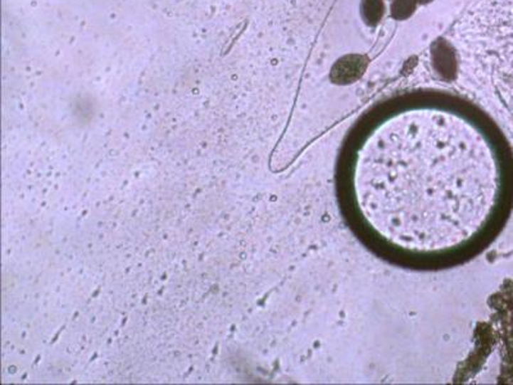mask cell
<instances>
[{
  "label": "cell",
  "instance_id": "6da1fadb",
  "mask_svg": "<svg viewBox=\"0 0 513 385\" xmlns=\"http://www.w3.org/2000/svg\"><path fill=\"white\" fill-rule=\"evenodd\" d=\"M335 190L345 223L377 258L412 271L458 268L506 223L512 153L465 99L409 93L354 125L339 153Z\"/></svg>",
  "mask_w": 513,
  "mask_h": 385
}]
</instances>
